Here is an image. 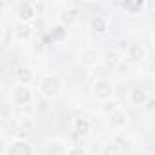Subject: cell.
I'll return each instance as SVG.
<instances>
[{"label":"cell","mask_w":155,"mask_h":155,"mask_svg":"<svg viewBox=\"0 0 155 155\" xmlns=\"http://www.w3.org/2000/svg\"><path fill=\"white\" fill-rule=\"evenodd\" d=\"M64 90V82L58 75H44L38 81V91L42 95V99H55L62 93Z\"/></svg>","instance_id":"obj_1"},{"label":"cell","mask_w":155,"mask_h":155,"mask_svg":"<svg viewBox=\"0 0 155 155\" xmlns=\"http://www.w3.org/2000/svg\"><path fill=\"white\" fill-rule=\"evenodd\" d=\"M113 91H115V86L110 79H97L91 86V93L97 101L104 102V101H110L113 99Z\"/></svg>","instance_id":"obj_2"},{"label":"cell","mask_w":155,"mask_h":155,"mask_svg":"<svg viewBox=\"0 0 155 155\" xmlns=\"http://www.w3.org/2000/svg\"><path fill=\"white\" fill-rule=\"evenodd\" d=\"M33 102V91L29 86L24 84H15L13 91H11V104H15L17 108H26Z\"/></svg>","instance_id":"obj_3"},{"label":"cell","mask_w":155,"mask_h":155,"mask_svg":"<svg viewBox=\"0 0 155 155\" xmlns=\"http://www.w3.org/2000/svg\"><path fill=\"white\" fill-rule=\"evenodd\" d=\"M101 51L93 46H86L79 51V64L84 66V68H93L101 62Z\"/></svg>","instance_id":"obj_4"},{"label":"cell","mask_w":155,"mask_h":155,"mask_svg":"<svg viewBox=\"0 0 155 155\" xmlns=\"http://www.w3.org/2000/svg\"><path fill=\"white\" fill-rule=\"evenodd\" d=\"M6 155H35V148L29 140L18 137L11 140V144L6 150Z\"/></svg>","instance_id":"obj_5"},{"label":"cell","mask_w":155,"mask_h":155,"mask_svg":"<svg viewBox=\"0 0 155 155\" xmlns=\"http://www.w3.org/2000/svg\"><path fill=\"white\" fill-rule=\"evenodd\" d=\"M17 18L22 24H31L37 18V6L33 2H18L17 4Z\"/></svg>","instance_id":"obj_6"},{"label":"cell","mask_w":155,"mask_h":155,"mask_svg":"<svg viewBox=\"0 0 155 155\" xmlns=\"http://www.w3.org/2000/svg\"><path fill=\"white\" fill-rule=\"evenodd\" d=\"M126 55H128V58H130L133 64H142V62H146V58H148L146 48H144L142 44H139V42L128 44V46H126Z\"/></svg>","instance_id":"obj_7"},{"label":"cell","mask_w":155,"mask_h":155,"mask_svg":"<svg viewBox=\"0 0 155 155\" xmlns=\"http://www.w3.org/2000/svg\"><path fill=\"white\" fill-rule=\"evenodd\" d=\"M148 97H150L148 90H146V88H140V86L131 88L130 93H128V101H130V104H131L133 108H144Z\"/></svg>","instance_id":"obj_8"},{"label":"cell","mask_w":155,"mask_h":155,"mask_svg":"<svg viewBox=\"0 0 155 155\" xmlns=\"http://www.w3.org/2000/svg\"><path fill=\"white\" fill-rule=\"evenodd\" d=\"M15 79H17V84H24V86H29L35 79V73H33V68L28 66V64H18L15 68Z\"/></svg>","instance_id":"obj_9"},{"label":"cell","mask_w":155,"mask_h":155,"mask_svg":"<svg viewBox=\"0 0 155 155\" xmlns=\"http://www.w3.org/2000/svg\"><path fill=\"white\" fill-rule=\"evenodd\" d=\"M90 29L95 35H106L110 29V20L104 15H91L90 18Z\"/></svg>","instance_id":"obj_10"},{"label":"cell","mask_w":155,"mask_h":155,"mask_svg":"<svg viewBox=\"0 0 155 155\" xmlns=\"http://www.w3.org/2000/svg\"><path fill=\"white\" fill-rule=\"evenodd\" d=\"M58 24H62L64 28H69V26H73L77 20H79V9H77L75 6H68V8H64L62 11H60V15H58Z\"/></svg>","instance_id":"obj_11"},{"label":"cell","mask_w":155,"mask_h":155,"mask_svg":"<svg viewBox=\"0 0 155 155\" xmlns=\"http://www.w3.org/2000/svg\"><path fill=\"white\" fill-rule=\"evenodd\" d=\"M68 151V146L64 140H58V139H53V140H48L44 144V150L42 153L44 155H66Z\"/></svg>","instance_id":"obj_12"},{"label":"cell","mask_w":155,"mask_h":155,"mask_svg":"<svg viewBox=\"0 0 155 155\" xmlns=\"http://www.w3.org/2000/svg\"><path fill=\"white\" fill-rule=\"evenodd\" d=\"M108 122H110V126H111V128L120 130V128H124V126H126V122H128V113H126L122 108H117L113 113H110V115H108Z\"/></svg>","instance_id":"obj_13"},{"label":"cell","mask_w":155,"mask_h":155,"mask_svg":"<svg viewBox=\"0 0 155 155\" xmlns=\"http://www.w3.org/2000/svg\"><path fill=\"white\" fill-rule=\"evenodd\" d=\"M73 131L77 137H86L91 131V122L88 117H75L73 120Z\"/></svg>","instance_id":"obj_14"},{"label":"cell","mask_w":155,"mask_h":155,"mask_svg":"<svg viewBox=\"0 0 155 155\" xmlns=\"http://www.w3.org/2000/svg\"><path fill=\"white\" fill-rule=\"evenodd\" d=\"M101 62H102L108 69H117V68H120L122 58H120V53L113 49V51H106V53L101 57Z\"/></svg>","instance_id":"obj_15"},{"label":"cell","mask_w":155,"mask_h":155,"mask_svg":"<svg viewBox=\"0 0 155 155\" xmlns=\"http://www.w3.org/2000/svg\"><path fill=\"white\" fill-rule=\"evenodd\" d=\"M33 35V28L31 24H22V22H17L15 26V38L20 40V42H28Z\"/></svg>","instance_id":"obj_16"},{"label":"cell","mask_w":155,"mask_h":155,"mask_svg":"<svg viewBox=\"0 0 155 155\" xmlns=\"http://www.w3.org/2000/svg\"><path fill=\"white\" fill-rule=\"evenodd\" d=\"M49 38H51L53 42H57V44L64 42V40L68 38V28H64L62 24L51 26V28H49Z\"/></svg>","instance_id":"obj_17"},{"label":"cell","mask_w":155,"mask_h":155,"mask_svg":"<svg viewBox=\"0 0 155 155\" xmlns=\"http://www.w3.org/2000/svg\"><path fill=\"white\" fill-rule=\"evenodd\" d=\"M144 2L142 0H128V2H122V9L128 11L130 15H139L142 9H144Z\"/></svg>","instance_id":"obj_18"},{"label":"cell","mask_w":155,"mask_h":155,"mask_svg":"<svg viewBox=\"0 0 155 155\" xmlns=\"http://www.w3.org/2000/svg\"><path fill=\"white\" fill-rule=\"evenodd\" d=\"M117 148H119V151L120 153H124V151H128L130 148H131V142H130V139L128 137H124V135H117L113 140H111Z\"/></svg>","instance_id":"obj_19"},{"label":"cell","mask_w":155,"mask_h":155,"mask_svg":"<svg viewBox=\"0 0 155 155\" xmlns=\"http://www.w3.org/2000/svg\"><path fill=\"white\" fill-rule=\"evenodd\" d=\"M13 115V104L8 101H0V119H9Z\"/></svg>","instance_id":"obj_20"},{"label":"cell","mask_w":155,"mask_h":155,"mask_svg":"<svg viewBox=\"0 0 155 155\" xmlns=\"http://www.w3.org/2000/svg\"><path fill=\"white\" fill-rule=\"evenodd\" d=\"M20 131L24 133H33L35 131V120L29 117H22L20 119Z\"/></svg>","instance_id":"obj_21"},{"label":"cell","mask_w":155,"mask_h":155,"mask_svg":"<svg viewBox=\"0 0 155 155\" xmlns=\"http://www.w3.org/2000/svg\"><path fill=\"white\" fill-rule=\"evenodd\" d=\"M117 108H119V102H115L113 99H110V101H104V102H102V111H104L106 115L113 113Z\"/></svg>","instance_id":"obj_22"},{"label":"cell","mask_w":155,"mask_h":155,"mask_svg":"<svg viewBox=\"0 0 155 155\" xmlns=\"http://www.w3.org/2000/svg\"><path fill=\"white\" fill-rule=\"evenodd\" d=\"M102 155H122V153L119 151V148H117L113 142H108V144L102 148Z\"/></svg>","instance_id":"obj_23"},{"label":"cell","mask_w":155,"mask_h":155,"mask_svg":"<svg viewBox=\"0 0 155 155\" xmlns=\"http://www.w3.org/2000/svg\"><path fill=\"white\" fill-rule=\"evenodd\" d=\"M31 51H33V55H44V51H46L44 42L42 40H35L33 46H31Z\"/></svg>","instance_id":"obj_24"},{"label":"cell","mask_w":155,"mask_h":155,"mask_svg":"<svg viewBox=\"0 0 155 155\" xmlns=\"http://www.w3.org/2000/svg\"><path fill=\"white\" fill-rule=\"evenodd\" d=\"M66 155H88V151L81 146H71V148H68Z\"/></svg>","instance_id":"obj_25"},{"label":"cell","mask_w":155,"mask_h":155,"mask_svg":"<svg viewBox=\"0 0 155 155\" xmlns=\"http://www.w3.org/2000/svg\"><path fill=\"white\" fill-rule=\"evenodd\" d=\"M48 108H49V102H48V99H40V101L37 102V111H38V113H44V111H48Z\"/></svg>","instance_id":"obj_26"},{"label":"cell","mask_w":155,"mask_h":155,"mask_svg":"<svg viewBox=\"0 0 155 155\" xmlns=\"http://www.w3.org/2000/svg\"><path fill=\"white\" fill-rule=\"evenodd\" d=\"M6 150H8V146H6V140L0 137V155H6Z\"/></svg>","instance_id":"obj_27"},{"label":"cell","mask_w":155,"mask_h":155,"mask_svg":"<svg viewBox=\"0 0 155 155\" xmlns=\"http://www.w3.org/2000/svg\"><path fill=\"white\" fill-rule=\"evenodd\" d=\"M4 40V29H2V26H0V42Z\"/></svg>","instance_id":"obj_28"},{"label":"cell","mask_w":155,"mask_h":155,"mask_svg":"<svg viewBox=\"0 0 155 155\" xmlns=\"http://www.w3.org/2000/svg\"><path fill=\"white\" fill-rule=\"evenodd\" d=\"M0 17H2V6H0Z\"/></svg>","instance_id":"obj_29"}]
</instances>
